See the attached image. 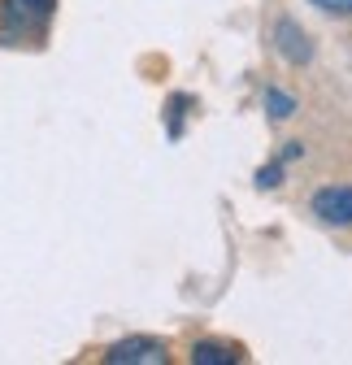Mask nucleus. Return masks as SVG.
I'll return each mask as SVG.
<instances>
[{
  "mask_svg": "<svg viewBox=\"0 0 352 365\" xmlns=\"http://www.w3.org/2000/svg\"><path fill=\"white\" fill-rule=\"evenodd\" d=\"M57 14V0H0V18H5V35H43L48 18Z\"/></svg>",
  "mask_w": 352,
  "mask_h": 365,
  "instance_id": "obj_1",
  "label": "nucleus"
},
{
  "mask_svg": "<svg viewBox=\"0 0 352 365\" xmlns=\"http://www.w3.org/2000/svg\"><path fill=\"white\" fill-rule=\"evenodd\" d=\"M109 365H165V344L161 339H148V335H130L122 344H113L105 352Z\"/></svg>",
  "mask_w": 352,
  "mask_h": 365,
  "instance_id": "obj_2",
  "label": "nucleus"
},
{
  "mask_svg": "<svg viewBox=\"0 0 352 365\" xmlns=\"http://www.w3.org/2000/svg\"><path fill=\"white\" fill-rule=\"evenodd\" d=\"M274 48H279L291 66H304V61L314 57L309 35H304V26H300V22H291V18H279V22H274Z\"/></svg>",
  "mask_w": 352,
  "mask_h": 365,
  "instance_id": "obj_3",
  "label": "nucleus"
},
{
  "mask_svg": "<svg viewBox=\"0 0 352 365\" xmlns=\"http://www.w3.org/2000/svg\"><path fill=\"white\" fill-rule=\"evenodd\" d=\"M314 213L331 226H352V187H322L314 196Z\"/></svg>",
  "mask_w": 352,
  "mask_h": 365,
  "instance_id": "obj_4",
  "label": "nucleus"
},
{
  "mask_svg": "<svg viewBox=\"0 0 352 365\" xmlns=\"http://www.w3.org/2000/svg\"><path fill=\"white\" fill-rule=\"evenodd\" d=\"M231 361H239V352L231 344H213V339L192 344V365H231Z\"/></svg>",
  "mask_w": 352,
  "mask_h": 365,
  "instance_id": "obj_5",
  "label": "nucleus"
},
{
  "mask_svg": "<svg viewBox=\"0 0 352 365\" xmlns=\"http://www.w3.org/2000/svg\"><path fill=\"white\" fill-rule=\"evenodd\" d=\"M266 109H270V118H274V122H283V118H291V113H296V101L287 96V91L270 87V91H266Z\"/></svg>",
  "mask_w": 352,
  "mask_h": 365,
  "instance_id": "obj_6",
  "label": "nucleus"
},
{
  "mask_svg": "<svg viewBox=\"0 0 352 365\" xmlns=\"http://www.w3.org/2000/svg\"><path fill=\"white\" fill-rule=\"evenodd\" d=\"M187 105H192L187 96H174V101H170V135H174V140L183 135V109H187Z\"/></svg>",
  "mask_w": 352,
  "mask_h": 365,
  "instance_id": "obj_7",
  "label": "nucleus"
},
{
  "mask_svg": "<svg viewBox=\"0 0 352 365\" xmlns=\"http://www.w3.org/2000/svg\"><path fill=\"white\" fill-rule=\"evenodd\" d=\"M279 182H283V161H279V165H266V170L257 174V187H261V192H270V187H279Z\"/></svg>",
  "mask_w": 352,
  "mask_h": 365,
  "instance_id": "obj_8",
  "label": "nucleus"
},
{
  "mask_svg": "<svg viewBox=\"0 0 352 365\" xmlns=\"http://www.w3.org/2000/svg\"><path fill=\"white\" fill-rule=\"evenodd\" d=\"M318 9H326V14H339V18H348L352 14V0H314Z\"/></svg>",
  "mask_w": 352,
  "mask_h": 365,
  "instance_id": "obj_9",
  "label": "nucleus"
}]
</instances>
